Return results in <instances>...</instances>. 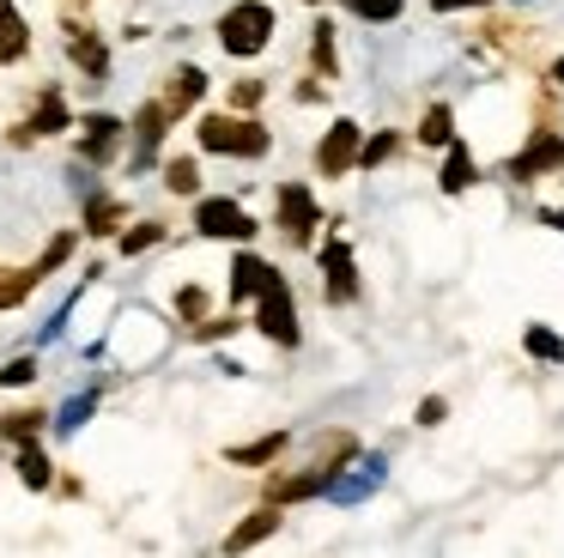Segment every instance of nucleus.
I'll list each match as a JSON object with an SVG mask.
<instances>
[{
  "label": "nucleus",
  "mask_w": 564,
  "mask_h": 558,
  "mask_svg": "<svg viewBox=\"0 0 564 558\" xmlns=\"http://www.w3.org/2000/svg\"><path fill=\"white\" fill-rule=\"evenodd\" d=\"M31 376H37V358H13L7 371H0V383H7V388H25Z\"/></svg>",
  "instance_id": "32"
},
{
  "label": "nucleus",
  "mask_w": 564,
  "mask_h": 558,
  "mask_svg": "<svg viewBox=\"0 0 564 558\" xmlns=\"http://www.w3.org/2000/svg\"><path fill=\"white\" fill-rule=\"evenodd\" d=\"M310 55H316L322 73H334V31H328V24H316V43H310Z\"/></svg>",
  "instance_id": "29"
},
{
  "label": "nucleus",
  "mask_w": 564,
  "mask_h": 558,
  "mask_svg": "<svg viewBox=\"0 0 564 558\" xmlns=\"http://www.w3.org/2000/svg\"><path fill=\"white\" fill-rule=\"evenodd\" d=\"M479 182V164L467 158V146H449V164H443V194H462Z\"/></svg>",
  "instance_id": "17"
},
{
  "label": "nucleus",
  "mask_w": 564,
  "mask_h": 558,
  "mask_svg": "<svg viewBox=\"0 0 564 558\" xmlns=\"http://www.w3.org/2000/svg\"><path fill=\"white\" fill-rule=\"evenodd\" d=\"M552 164H564V133H534V146L522 158H510V182H528Z\"/></svg>",
  "instance_id": "8"
},
{
  "label": "nucleus",
  "mask_w": 564,
  "mask_h": 558,
  "mask_svg": "<svg viewBox=\"0 0 564 558\" xmlns=\"http://www.w3.org/2000/svg\"><path fill=\"white\" fill-rule=\"evenodd\" d=\"M382 473H389V461L370 455V461H358V468H352V480H328V492H322V497H334V504H358L365 492H377V485H382Z\"/></svg>",
  "instance_id": "9"
},
{
  "label": "nucleus",
  "mask_w": 564,
  "mask_h": 558,
  "mask_svg": "<svg viewBox=\"0 0 564 558\" xmlns=\"http://www.w3.org/2000/svg\"><path fill=\"white\" fill-rule=\"evenodd\" d=\"M31 49V24L13 7H0V61H19Z\"/></svg>",
  "instance_id": "16"
},
{
  "label": "nucleus",
  "mask_w": 564,
  "mask_h": 558,
  "mask_svg": "<svg viewBox=\"0 0 564 558\" xmlns=\"http://www.w3.org/2000/svg\"><path fill=\"white\" fill-rule=\"evenodd\" d=\"M540 218H546V225H552V230H564V213H540Z\"/></svg>",
  "instance_id": "37"
},
{
  "label": "nucleus",
  "mask_w": 564,
  "mask_h": 558,
  "mask_svg": "<svg viewBox=\"0 0 564 558\" xmlns=\"http://www.w3.org/2000/svg\"><path fill=\"white\" fill-rule=\"evenodd\" d=\"M200 152H225V158H261L268 152V128L249 116H200L195 128Z\"/></svg>",
  "instance_id": "1"
},
{
  "label": "nucleus",
  "mask_w": 564,
  "mask_h": 558,
  "mask_svg": "<svg viewBox=\"0 0 564 558\" xmlns=\"http://www.w3.org/2000/svg\"><path fill=\"white\" fill-rule=\"evenodd\" d=\"M67 255H74V230H62V237H55V243H50V249H43V261H37V267H31V279H43V273H55V267H62V261H67Z\"/></svg>",
  "instance_id": "25"
},
{
  "label": "nucleus",
  "mask_w": 564,
  "mask_h": 558,
  "mask_svg": "<svg viewBox=\"0 0 564 558\" xmlns=\"http://www.w3.org/2000/svg\"><path fill=\"white\" fill-rule=\"evenodd\" d=\"M200 97H207V73H200V67H176L171 85H164V97H159V109L176 121V116H188Z\"/></svg>",
  "instance_id": "6"
},
{
  "label": "nucleus",
  "mask_w": 564,
  "mask_h": 558,
  "mask_svg": "<svg viewBox=\"0 0 564 558\" xmlns=\"http://www.w3.org/2000/svg\"><path fill=\"white\" fill-rule=\"evenodd\" d=\"M62 128H67V104H62V92H43V97H37V116L19 121L13 140L25 146V140H37V133H62Z\"/></svg>",
  "instance_id": "11"
},
{
  "label": "nucleus",
  "mask_w": 564,
  "mask_h": 558,
  "mask_svg": "<svg viewBox=\"0 0 564 558\" xmlns=\"http://www.w3.org/2000/svg\"><path fill=\"white\" fill-rule=\"evenodd\" d=\"M116 146H122V121H116V116H91L86 121V146H79V152H86L91 164H110Z\"/></svg>",
  "instance_id": "12"
},
{
  "label": "nucleus",
  "mask_w": 564,
  "mask_h": 558,
  "mask_svg": "<svg viewBox=\"0 0 564 558\" xmlns=\"http://www.w3.org/2000/svg\"><path fill=\"white\" fill-rule=\"evenodd\" d=\"M455 140V116H449V104H431L425 109V121H419V146H449Z\"/></svg>",
  "instance_id": "20"
},
{
  "label": "nucleus",
  "mask_w": 564,
  "mask_h": 558,
  "mask_svg": "<svg viewBox=\"0 0 564 558\" xmlns=\"http://www.w3.org/2000/svg\"><path fill=\"white\" fill-rule=\"evenodd\" d=\"M280 225L292 243H310V230H316V201H310V189H297V182L280 189Z\"/></svg>",
  "instance_id": "7"
},
{
  "label": "nucleus",
  "mask_w": 564,
  "mask_h": 558,
  "mask_svg": "<svg viewBox=\"0 0 564 558\" xmlns=\"http://www.w3.org/2000/svg\"><path fill=\"white\" fill-rule=\"evenodd\" d=\"M437 12H455V7H486V0H431Z\"/></svg>",
  "instance_id": "36"
},
{
  "label": "nucleus",
  "mask_w": 564,
  "mask_h": 558,
  "mask_svg": "<svg viewBox=\"0 0 564 558\" xmlns=\"http://www.w3.org/2000/svg\"><path fill=\"white\" fill-rule=\"evenodd\" d=\"M19 480L31 485V492H43V485H50V461H43V449H19Z\"/></svg>",
  "instance_id": "22"
},
{
  "label": "nucleus",
  "mask_w": 564,
  "mask_h": 558,
  "mask_svg": "<svg viewBox=\"0 0 564 558\" xmlns=\"http://www.w3.org/2000/svg\"><path fill=\"white\" fill-rule=\"evenodd\" d=\"M322 267H328V291H334V298H352V291H358V273H352V249H346L340 237H334L328 249H322Z\"/></svg>",
  "instance_id": "13"
},
{
  "label": "nucleus",
  "mask_w": 564,
  "mask_h": 558,
  "mask_svg": "<svg viewBox=\"0 0 564 558\" xmlns=\"http://www.w3.org/2000/svg\"><path fill=\"white\" fill-rule=\"evenodd\" d=\"M280 449H285V431H273V437H256V443H237L231 461H237V468H268Z\"/></svg>",
  "instance_id": "19"
},
{
  "label": "nucleus",
  "mask_w": 564,
  "mask_h": 558,
  "mask_svg": "<svg viewBox=\"0 0 564 558\" xmlns=\"http://www.w3.org/2000/svg\"><path fill=\"white\" fill-rule=\"evenodd\" d=\"M159 237H164V225H134V230L122 237V249H128V255H140V249H152Z\"/></svg>",
  "instance_id": "30"
},
{
  "label": "nucleus",
  "mask_w": 564,
  "mask_h": 558,
  "mask_svg": "<svg viewBox=\"0 0 564 558\" xmlns=\"http://www.w3.org/2000/svg\"><path fill=\"white\" fill-rule=\"evenodd\" d=\"M558 79H564V61H558Z\"/></svg>",
  "instance_id": "38"
},
{
  "label": "nucleus",
  "mask_w": 564,
  "mask_h": 558,
  "mask_svg": "<svg viewBox=\"0 0 564 558\" xmlns=\"http://www.w3.org/2000/svg\"><path fill=\"white\" fill-rule=\"evenodd\" d=\"M91 412V395H79V400H67L62 407V431H79V419Z\"/></svg>",
  "instance_id": "35"
},
{
  "label": "nucleus",
  "mask_w": 564,
  "mask_h": 558,
  "mask_svg": "<svg viewBox=\"0 0 564 558\" xmlns=\"http://www.w3.org/2000/svg\"><path fill=\"white\" fill-rule=\"evenodd\" d=\"M67 55H74V67H86L91 79H104V73H110V49H104L91 31H74V36H67Z\"/></svg>",
  "instance_id": "14"
},
{
  "label": "nucleus",
  "mask_w": 564,
  "mask_h": 558,
  "mask_svg": "<svg viewBox=\"0 0 564 558\" xmlns=\"http://www.w3.org/2000/svg\"><path fill=\"white\" fill-rule=\"evenodd\" d=\"M528 352H534V358H546V364H558L564 358V340L552 334V328H528Z\"/></svg>",
  "instance_id": "26"
},
{
  "label": "nucleus",
  "mask_w": 564,
  "mask_h": 558,
  "mask_svg": "<svg viewBox=\"0 0 564 558\" xmlns=\"http://www.w3.org/2000/svg\"><path fill=\"white\" fill-rule=\"evenodd\" d=\"M195 230H200V237L249 243V237H256V218H249L237 201H200V206H195Z\"/></svg>",
  "instance_id": "4"
},
{
  "label": "nucleus",
  "mask_w": 564,
  "mask_h": 558,
  "mask_svg": "<svg viewBox=\"0 0 564 558\" xmlns=\"http://www.w3.org/2000/svg\"><path fill=\"white\" fill-rule=\"evenodd\" d=\"M268 279H273V267L261 261V255H237V267H231V291H237V298H261Z\"/></svg>",
  "instance_id": "15"
},
{
  "label": "nucleus",
  "mask_w": 564,
  "mask_h": 558,
  "mask_svg": "<svg viewBox=\"0 0 564 558\" xmlns=\"http://www.w3.org/2000/svg\"><path fill=\"white\" fill-rule=\"evenodd\" d=\"M164 182H171V194H195V189H200L195 158H171V164H164Z\"/></svg>",
  "instance_id": "23"
},
{
  "label": "nucleus",
  "mask_w": 564,
  "mask_h": 558,
  "mask_svg": "<svg viewBox=\"0 0 564 558\" xmlns=\"http://www.w3.org/2000/svg\"><path fill=\"white\" fill-rule=\"evenodd\" d=\"M256 328L268 340H280V346H297V310H292V286H285L280 273L268 279V291H261V315Z\"/></svg>",
  "instance_id": "3"
},
{
  "label": "nucleus",
  "mask_w": 564,
  "mask_h": 558,
  "mask_svg": "<svg viewBox=\"0 0 564 558\" xmlns=\"http://www.w3.org/2000/svg\"><path fill=\"white\" fill-rule=\"evenodd\" d=\"M261 92H268L261 79H237V85H231V104H237V109H256V104H261Z\"/></svg>",
  "instance_id": "33"
},
{
  "label": "nucleus",
  "mask_w": 564,
  "mask_h": 558,
  "mask_svg": "<svg viewBox=\"0 0 564 558\" xmlns=\"http://www.w3.org/2000/svg\"><path fill=\"white\" fill-rule=\"evenodd\" d=\"M0 7H7V0H0Z\"/></svg>",
  "instance_id": "39"
},
{
  "label": "nucleus",
  "mask_w": 564,
  "mask_h": 558,
  "mask_svg": "<svg viewBox=\"0 0 564 558\" xmlns=\"http://www.w3.org/2000/svg\"><path fill=\"white\" fill-rule=\"evenodd\" d=\"M346 7H352L358 19H382V24L401 19V0H346Z\"/></svg>",
  "instance_id": "28"
},
{
  "label": "nucleus",
  "mask_w": 564,
  "mask_h": 558,
  "mask_svg": "<svg viewBox=\"0 0 564 558\" xmlns=\"http://www.w3.org/2000/svg\"><path fill=\"white\" fill-rule=\"evenodd\" d=\"M394 133H382V140H370V146H358V164H382V158H394Z\"/></svg>",
  "instance_id": "31"
},
{
  "label": "nucleus",
  "mask_w": 564,
  "mask_h": 558,
  "mask_svg": "<svg viewBox=\"0 0 564 558\" xmlns=\"http://www.w3.org/2000/svg\"><path fill=\"white\" fill-rule=\"evenodd\" d=\"M37 291V279H31V267H0V310H19V303Z\"/></svg>",
  "instance_id": "18"
},
{
  "label": "nucleus",
  "mask_w": 564,
  "mask_h": 558,
  "mask_svg": "<svg viewBox=\"0 0 564 558\" xmlns=\"http://www.w3.org/2000/svg\"><path fill=\"white\" fill-rule=\"evenodd\" d=\"M164 128H171V116H164L159 104H147V109H140V116H134V133H140V146H147V152H152V146L164 140Z\"/></svg>",
  "instance_id": "21"
},
{
  "label": "nucleus",
  "mask_w": 564,
  "mask_h": 558,
  "mask_svg": "<svg viewBox=\"0 0 564 558\" xmlns=\"http://www.w3.org/2000/svg\"><path fill=\"white\" fill-rule=\"evenodd\" d=\"M358 164V121H334L316 146V170L322 176H346Z\"/></svg>",
  "instance_id": "5"
},
{
  "label": "nucleus",
  "mask_w": 564,
  "mask_h": 558,
  "mask_svg": "<svg viewBox=\"0 0 564 558\" xmlns=\"http://www.w3.org/2000/svg\"><path fill=\"white\" fill-rule=\"evenodd\" d=\"M273 528H280V504H261L256 516H243L231 534H225V552H231V558H237V552H249V546H261Z\"/></svg>",
  "instance_id": "10"
},
{
  "label": "nucleus",
  "mask_w": 564,
  "mask_h": 558,
  "mask_svg": "<svg viewBox=\"0 0 564 558\" xmlns=\"http://www.w3.org/2000/svg\"><path fill=\"white\" fill-rule=\"evenodd\" d=\"M273 7L268 0H237L231 12L219 19V43H225V55H261L268 49V36H273Z\"/></svg>",
  "instance_id": "2"
},
{
  "label": "nucleus",
  "mask_w": 564,
  "mask_h": 558,
  "mask_svg": "<svg viewBox=\"0 0 564 558\" xmlns=\"http://www.w3.org/2000/svg\"><path fill=\"white\" fill-rule=\"evenodd\" d=\"M37 425H43V412H7V419H0V431L13 437V443H31V437H37Z\"/></svg>",
  "instance_id": "27"
},
{
  "label": "nucleus",
  "mask_w": 564,
  "mask_h": 558,
  "mask_svg": "<svg viewBox=\"0 0 564 558\" xmlns=\"http://www.w3.org/2000/svg\"><path fill=\"white\" fill-rule=\"evenodd\" d=\"M86 225L98 230V237H110V230L122 225V206H116V201H104V194H98V201L86 206Z\"/></svg>",
  "instance_id": "24"
},
{
  "label": "nucleus",
  "mask_w": 564,
  "mask_h": 558,
  "mask_svg": "<svg viewBox=\"0 0 564 558\" xmlns=\"http://www.w3.org/2000/svg\"><path fill=\"white\" fill-rule=\"evenodd\" d=\"M176 310H183V315H207V291H200V286L176 291Z\"/></svg>",
  "instance_id": "34"
}]
</instances>
